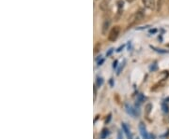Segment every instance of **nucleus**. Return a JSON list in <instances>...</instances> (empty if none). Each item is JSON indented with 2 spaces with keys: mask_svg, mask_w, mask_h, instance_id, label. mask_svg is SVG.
<instances>
[{
  "mask_svg": "<svg viewBox=\"0 0 169 139\" xmlns=\"http://www.w3.org/2000/svg\"><path fill=\"white\" fill-rule=\"evenodd\" d=\"M119 33H120V26L115 25L110 30L109 35H108V40L111 41V42H115L117 39V37L119 36Z\"/></svg>",
  "mask_w": 169,
  "mask_h": 139,
  "instance_id": "nucleus-1",
  "label": "nucleus"
},
{
  "mask_svg": "<svg viewBox=\"0 0 169 139\" xmlns=\"http://www.w3.org/2000/svg\"><path fill=\"white\" fill-rule=\"evenodd\" d=\"M144 16H145V12L143 9H139L138 11H136V13L134 14V16H133V24H136V23H139L143 19H144Z\"/></svg>",
  "mask_w": 169,
  "mask_h": 139,
  "instance_id": "nucleus-2",
  "label": "nucleus"
},
{
  "mask_svg": "<svg viewBox=\"0 0 169 139\" xmlns=\"http://www.w3.org/2000/svg\"><path fill=\"white\" fill-rule=\"evenodd\" d=\"M117 11L115 16L116 21H118L120 19V17L122 16V12H123V8H124V2L122 0H118L117 2Z\"/></svg>",
  "mask_w": 169,
  "mask_h": 139,
  "instance_id": "nucleus-3",
  "label": "nucleus"
},
{
  "mask_svg": "<svg viewBox=\"0 0 169 139\" xmlns=\"http://www.w3.org/2000/svg\"><path fill=\"white\" fill-rule=\"evenodd\" d=\"M144 7L149 10H154L156 9V1L155 0H142Z\"/></svg>",
  "mask_w": 169,
  "mask_h": 139,
  "instance_id": "nucleus-4",
  "label": "nucleus"
},
{
  "mask_svg": "<svg viewBox=\"0 0 169 139\" xmlns=\"http://www.w3.org/2000/svg\"><path fill=\"white\" fill-rule=\"evenodd\" d=\"M110 24H111L110 18L109 17L104 18V21H103V23H102V35H105L107 33V31H108V29L110 27Z\"/></svg>",
  "mask_w": 169,
  "mask_h": 139,
  "instance_id": "nucleus-5",
  "label": "nucleus"
},
{
  "mask_svg": "<svg viewBox=\"0 0 169 139\" xmlns=\"http://www.w3.org/2000/svg\"><path fill=\"white\" fill-rule=\"evenodd\" d=\"M139 131H140V134H141L143 139H149V136H148L147 128H146V126H145V124H144L143 122H140V124H139Z\"/></svg>",
  "mask_w": 169,
  "mask_h": 139,
  "instance_id": "nucleus-6",
  "label": "nucleus"
},
{
  "mask_svg": "<svg viewBox=\"0 0 169 139\" xmlns=\"http://www.w3.org/2000/svg\"><path fill=\"white\" fill-rule=\"evenodd\" d=\"M110 1H111V0H102V2H101L100 5H99V8H100L102 11H106L107 9H108V7H109Z\"/></svg>",
  "mask_w": 169,
  "mask_h": 139,
  "instance_id": "nucleus-7",
  "label": "nucleus"
},
{
  "mask_svg": "<svg viewBox=\"0 0 169 139\" xmlns=\"http://www.w3.org/2000/svg\"><path fill=\"white\" fill-rule=\"evenodd\" d=\"M125 109H126V112L129 114V115H131V116H133V117H135L138 113L136 112V110L133 109V107L132 106V105H125Z\"/></svg>",
  "mask_w": 169,
  "mask_h": 139,
  "instance_id": "nucleus-8",
  "label": "nucleus"
},
{
  "mask_svg": "<svg viewBox=\"0 0 169 139\" xmlns=\"http://www.w3.org/2000/svg\"><path fill=\"white\" fill-rule=\"evenodd\" d=\"M122 130L124 131V133L127 135V138L128 139H133V134H132V133H131V131H130V129L127 126L126 123H122Z\"/></svg>",
  "mask_w": 169,
  "mask_h": 139,
  "instance_id": "nucleus-9",
  "label": "nucleus"
},
{
  "mask_svg": "<svg viewBox=\"0 0 169 139\" xmlns=\"http://www.w3.org/2000/svg\"><path fill=\"white\" fill-rule=\"evenodd\" d=\"M163 1L164 0H158L157 1V5H156V10L157 11H160L162 7H163Z\"/></svg>",
  "mask_w": 169,
  "mask_h": 139,
  "instance_id": "nucleus-10",
  "label": "nucleus"
},
{
  "mask_svg": "<svg viewBox=\"0 0 169 139\" xmlns=\"http://www.w3.org/2000/svg\"><path fill=\"white\" fill-rule=\"evenodd\" d=\"M108 130H106V129H104L102 132V134H101V137L102 138V139H104V138H106L107 137V135H108Z\"/></svg>",
  "mask_w": 169,
  "mask_h": 139,
  "instance_id": "nucleus-11",
  "label": "nucleus"
},
{
  "mask_svg": "<svg viewBox=\"0 0 169 139\" xmlns=\"http://www.w3.org/2000/svg\"><path fill=\"white\" fill-rule=\"evenodd\" d=\"M100 49H101V43L98 42V43L95 45V47H94V53H97V52L100 51Z\"/></svg>",
  "mask_w": 169,
  "mask_h": 139,
  "instance_id": "nucleus-12",
  "label": "nucleus"
},
{
  "mask_svg": "<svg viewBox=\"0 0 169 139\" xmlns=\"http://www.w3.org/2000/svg\"><path fill=\"white\" fill-rule=\"evenodd\" d=\"M102 84H103V80H102V78H100V77H98V78H97V85H98L99 87H101Z\"/></svg>",
  "mask_w": 169,
  "mask_h": 139,
  "instance_id": "nucleus-13",
  "label": "nucleus"
},
{
  "mask_svg": "<svg viewBox=\"0 0 169 139\" xmlns=\"http://www.w3.org/2000/svg\"><path fill=\"white\" fill-rule=\"evenodd\" d=\"M137 99H138V101H139V103H142V102L145 101V97H144L143 94H141L137 95Z\"/></svg>",
  "mask_w": 169,
  "mask_h": 139,
  "instance_id": "nucleus-14",
  "label": "nucleus"
},
{
  "mask_svg": "<svg viewBox=\"0 0 169 139\" xmlns=\"http://www.w3.org/2000/svg\"><path fill=\"white\" fill-rule=\"evenodd\" d=\"M163 111H164V112H168V111H169V109H168V106H166L165 103L163 104Z\"/></svg>",
  "mask_w": 169,
  "mask_h": 139,
  "instance_id": "nucleus-15",
  "label": "nucleus"
},
{
  "mask_svg": "<svg viewBox=\"0 0 169 139\" xmlns=\"http://www.w3.org/2000/svg\"><path fill=\"white\" fill-rule=\"evenodd\" d=\"M117 139H123V135H122L121 131H118L117 133Z\"/></svg>",
  "mask_w": 169,
  "mask_h": 139,
  "instance_id": "nucleus-16",
  "label": "nucleus"
},
{
  "mask_svg": "<svg viewBox=\"0 0 169 139\" xmlns=\"http://www.w3.org/2000/svg\"><path fill=\"white\" fill-rule=\"evenodd\" d=\"M113 50H114V49H110V51H109L108 52L106 53V55H107V56H109V55H110V54H111V53L113 52Z\"/></svg>",
  "mask_w": 169,
  "mask_h": 139,
  "instance_id": "nucleus-17",
  "label": "nucleus"
},
{
  "mask_svg": "<svg viewBox=\"0 0 169 139\" xmlns=\"http://www.w3.org/2000/svg\"><path fill=\"white\" fill-rule=\"evenodd\" d=\"M117 61H115V62H114V65H113V67H114V68H116V67H117Z\"/></svg>",
  "mask_w": 169,
  "mask_h": 139,
  "instance_id": "nucleus-18",
  "label": "nucleus"
},
{
  "mask_svg": "<svg viewBox=\"0 0 169 139\" xmlns=\"http://www.w3.org/2000/svg\"><path fill=\"white\" fill-rule=\"evenodd\" d=\"M103 63V59H102L101 61H99L98 62V66H102V64Z\"/></svg>",
  "mask_w": 169,
  "mask_h": 139,
  "instance_id": "nucleus-19",
  "label": "nucleus"
},
{
  "mask_svg": "<svg viewBox=\"0 0 169 139\" xmlns=\"http://www.w3.org/2000/svg\"><path fill=\"white\" fill-rule=\"evenodd\" d=\"M166 8L169 10V0H167V1H166Z\"/></svg>",
  "mask_w": 169,
  "mask_h": 139,
  "instance_id": "nucleus-20",
  "label": "nucleus"
},
{
  "mask_svg": "<svg viewBox=\"0 0 169 139\" xmlns=\"http://www.w3.org/2000/svg\"><path fill=\"white\" fill-rule=\"evenodd\" d=\"M127 2H129V3H132V2H133V1H135V0H126Z\"/></svg>",
  "mask_w": 169,
  "mask_h": 139,
  "instance_id": "nucleus-21",
  "label": "nucleus"
},
{
  "mask_svg": "<svg viewBox=\"0 0 169 139\" xmlns=\"http://www.w3.org/2000/svg\"><path fill=\"white\" fill-rule=\"evenodd\" d=\"M110 84H111V86H113V80H111V81H110Z\"/></svg>",
  "mask_w": 169,
  "mask_h": 139,
  "instance_id": "nucleus-22",
  "label": "nucleus"
},
{
  "mask_svg": "<svg viewBox=\"0 0 169 139\" xmlns=\"http://www.w3.org/2000/svg\"><path fill=\"white\" fill-rule=\"evenodd\" d=\"M167 46H168V47H169V44H168V45H167Z\"/></svg>",
  "mask_w": 169,
  "mask_h": 139,
  "instance_id": "nucleus-23",
  "label": "nucleus"
}]
</instances>
